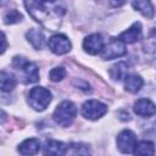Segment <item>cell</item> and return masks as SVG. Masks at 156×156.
<instances>
[{
  "label": "cell",
  "mask_w": 156,
  "mask_h": 156,
  "mask_svg": "<svg viewBox=\"0 0 156 156\" xmlns=\"http://www.w3.org/2000/svg\"><path fill=\"white\" fill-rule=\"evenodd\" d=\"M28 13L46 29L56 30L61 26L66 10L54 1H26Z\"/></svg>",
  "instance_id": "6da1fadb"
},
{
  "label": "cell",
  "mask_w": 156,
  "mask_h": 156,
  "mask_svg": "<svg viewBox=\"0 0 156 156\" xmlns=\"http://www.w3.org/2000/svg\"><path fill=\"white\" fill-rule=\"evenodd\" d=\"M77 115V107L72 101H62L54 111V121L61 127H68L72 124Z\"/></svg>",
  "instance_id": "7a4b0ae2"
},
{
  "label": "cell",
  "mask_w": 156,
  "mask_h": 156,
  "mask_svg": "<svg viewBox=\"0 0 156 156\" xmlns=\"http://www.w3.org/2000/svg\"><path fill=\"white\" fill-rule=\"evenodd\" d=\"M51 93L44 87H34L28 95V104L35 111H44L51 102Z\"/></svg>",
  "instance_id": "3957f363"
},
{
  "label": "cell",
  "mask_w": 156,
  "mask_h": 156,
  "mask_svg": "<svg viewBox=\"0 0 156 156\" xmlns=\"http://www.w3.org/2000/svg\"><path fill=\"white\" fill-rule=\"evenodd\" d=\"M12 66L16 69L23 72V78L26 83H35L39 80V69L34 62L28 61L22 56H16L12 61Z\"/></svg>",
  "instance_id": "277c9868"
},
{
  "label": "cell",
  "mask_w": 156,
  "mask_h": 156,
  "mask_svg": "<svg viewBox=\"0 0 156 156\" xmlns=\"http://www.w3.org/2000/svg\"><path fill=\"white\" fill-rule=\"evenodd\" d=\"M106 112H107V106L98 100H88L82 106V115L90 121L99 119Z\"/></svg>",
  "instance_id": "5b68a950"
},
{
  "label": "cell",
  "mask_w": 156,
  "mask_h": 156,
  "mask_svg": "<svg viewBox=\"0 0 156 156\" xmlns=\"http://www.w3.org/2000/svg\"><path fill=\"white\" fill-rule=\"evenodd\" d=\"M126 52H127L126 46L121 40L111 39L108 44L104 45V49L101 50V57L104 60H113L126 55Z\"/></svg>",
  "instance_id": "8992f818"
},
{
  "label": "cell",
  "mask_w": 156,
  "mask_h": 156,
  "mask_svg": "<svg viewBox=\"0 0 156 156\" xmlns=\"http://www.w3.org/2000/svg\"><path fill=\"white\" fill-rule=\"evenodd\" d=\"M48 46L54 54L63 55V54H67L71 50L72 44L65 34H55V35L49 38Z\"/></svg>",
  "instance_id": "52a82bcc"
},
{
  "label": "cell",
  "mask_w": 156,
  "mask_h": 156,
  "mask_svg": "<svg viewBox=\"0 0 156 156\" xmlns=\"http://www.w3.org/2000/svg\"><path fill=\"white\" fill-rule=\"evenodd\" d=\"M136 144V136L130 129H124L117 135V146L121 152L130 154Z\"/></svg>",
  "instance_id": "ba28073f"
},
{
  "label": "cell",
  "mask_w": 156,
  "mask_h": 156,
  "mask_svg": "<svg viewBox=\"0 0 156 156\" xmlns=\"http://www.w3.org/2000/svg\"><path fill=\"white\" fill-rule=\"evenodd\" d=\"M104 45H105V43L102 39V35L99 33H93V34L88 35L83 41L84 51L90 55H96V54L101 52V50L104 49Z\"/></svg>",
  "instance_id": "9c48e42d"
},
{
  "label": "cell",
  "mask_w": 156,
  "mask_h": 156,
  "mask_svg": "<svg viewBox=\"0 0 156 156\" xmlns=\"http://www.w3.org/2000/svg\"><path fill=\"white\" fill-rule=\"evenodd\" d=\"M67 145L62 141L49 139L45 141L43 146V154L44 156H63L67 152Z\"/></svg>",
  "instance_id": "30bf717a"
},
{
  "label": "cell",
  "mask_w": 156,
  "mask_h": 156,
  "mask_svg": "<svg viewBox=\"0 0 156 156\" xmlns=\"http://www.w3.org/2000/svg\"><path fill=\"white\" fill-rule=\"evenodd\" d=\"M140 35H141V24L139 22H135L127 30L122 32L117 39L121 40L123 44H133L136 40H139Z\"/></svg>",
  "instance_id": "8fae6325"
},
{
  "label": "cell",
  "mask_w": 156,
  "mask_h": 156,
  "mask_svg": "<svg viewBox=\"0 0 156 156\" xmlns=\"http://www.w3.org/2000/svg\"><path fill=\"white\" fill-rule=\"evenodd\" d=\"M155 104L149 99H139L134 104V112L141 117H150L155 113Z\"/></svg>",
  "instance_id": "7c38bea8"
},
{
  "label": "cell",
  "mask_w": 156,
  "mask_h": 156,
  "mask_svg": "<svg viewBox=\"0 0 156 156\" xmlns=\"http://www.w3.org/2000/svg\"><path fill=\"white\" fill-rule=\"evenodd\" d=\"M39 149H40V143L35 138L26 139L18 145V152L23 156H33L38 154Z\"/></svg>",
  "instance_id": "4fadbf2b"
},
{
  "label": "cell",
  "mask_w": 156,
  "mask_h": 156,
  "mask_svg": "<svg viewBox=\"0 0 156 156\" xmlns=\"http://www.w3.org/2000/svg\"><path fill=\"white\" fill-rule=\"evenodd\" d=\"M134 156H154L155 155V146L154 143L150 140H141L135 144L133 149Z\"/></svg>",
  "instance_id": "5bb4252c"
},
{
  "label": "cell",
  "mask_w": 156,
  "mask_h": 156,
  "mask_svg": "<svg viewBox=\"0 0 156 156\" xmlns=\"http://www.w3.org/2000/svg\"><path fill=\"white\" fill-rule=\"evenodd\" d=\"M26 37H27L28 41L33 45L34 49L39 50V49H41V48L44 46L45 38H44V34H43V32H41L40 29H38V28H32V29H29V30L27 32Z\"/></svg>",
  "instance_id": "9a60e30c"
},
{
  "label": "cell",
  "mask_w": 156,
  "mask_h": 156,
  "mask_svg": "<svg viewBox=\"0 0 156 156\" xmlns=\"http://www.w3.org/2000/svg\"><path fill=\"white\" fill-rule=\"evenodd\" d=\"M17 80L15 76L7 71H0V90L11 91L15 89Z\"/></svg>",
  "instance_id": "2e32d148"
},
{
  "label": "cell",
  "mask_w": 156,
  "mask_h": 156,
  "mask_svg": "<svg viewBox=\"0 0 156 156\" xmlns=\"http://www.w3.org/2000/svg\"><path fill=\"white\" fill-rule=\"evenodd\" d=\"M143 85H144V80H143V78L140 76H138V74H128V76H126L124 87L129 93L139 91Z\"/></svg>",
  "instance_id": "e0dca14e"
},
{
  "label": "cell",
  "mask_w": 156,
  "mask_h": 156,
  "mask_svg": "<svg viewBox=\"0 0 156 156\" xmlns=\"http://www.w3.org/2000/svg\"><path fill=\"white\" fill-rule=\"evenodd\" d=\"M133 7L135 10H138L139 12H141L146 18H152L154 17V6L150 1H145V0H139V1H133L132 2Z\"/></svg>",
  "instance_id": "ac0fdd59"
},
{
  "label": "cell",
  "mask_w": 156,
  "mask_h": 156,
  "mask_svg": "<svg viewBox=\"0 0 156 156\" xmlns=\"http://www.w3.org/2000/svg\"><path fill=\"white\" fill-rule=\"evenodd\" d=\"M127 71H128V66L124 62H118L116 65H113L110 69V76L112 79L115 80H121L123 78H126L127 76Z\"/></svg>",
  "instance_id": "d6986e66"
},
{
  "label": "cell",
  "mask_w": 156,
  "mask_h": 156,
  "mask_svg": "<svg viewBox=\"0 0 156 156\" xmlns=\"http://www.w3.org/2000/svg\"><path fill=\"white\" fill-rule=\"evenodd\" d=\"M71 150L72 156H91V150L85 143H72Z\"/></svg>",
  "instance_id": "ffe728a7"
},
{
  "label": "cell",
  "mask_w": 156,
  "mask_h": 156,
  "mask_svg": "<svg viewBox=\"0 0 156 156\" xmlns=\"http://www.w3.org/2000/svg\"><path fill=\"white\" fill-rule=\"evenodd\" d=\"M22 18H23V16H22L21 12H18L17 10H10L5 15L4 22H5V24H13V23H17V22L22 21Z\"/></svg>",
  "instance_id": "44dd1931"
},
{
  "label": "cell",
  "mask_w": 156,
  "mask_h": 156,
  "mask_svg": "<svg viewBox=\"0 0 156 156\" xmlns=\"http://www.w3.org/2000/svg\"><path fill=\"white\" fill-rule=\"evenodd\" d=\"M65 76H66V69L63 67H55L49 73L50 80H52V82H58V80L63 79Z\"/></svg>",
  "instance_id": "7402d4cb"
},
{
  "label": "cell",
  "mask_w": 156,
  "mask_h": 156,
  "mask_svg": "<svg viewBox=\"0 0 156 156\" xmlns=\"http://www.w3.org/2000/svg\"><path fill=\"white\" fill-rule=\"evenodd\" d=\"M7 48V40L2 32H0V54H4Z\"/></svg>",
  "instance_id": "603a6c76"
},
{
  "label": "cell",
  "mask_w": 156,
  "mask_h": 156,
  "mask_svg": "<svg viewBox=\"0 0 156 156\" xmlns=\"http://www.w3.org/2000/svg\"><path fill=\"white\" fill-rule=\"evenodd\" d=\"M6 118H7V115H6V113L0 108V124H1V123H4V122L6 121Z\"/></svg>",
  "instance_id": "cb8c5ba5"
}]
</instances>
